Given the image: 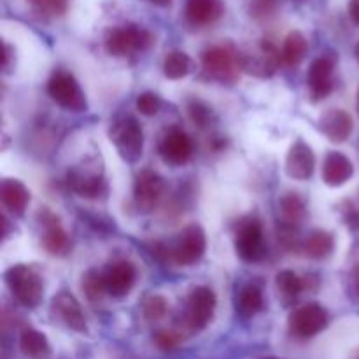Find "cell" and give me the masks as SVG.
<instances>
[{
	"label": "cell",
	"instance_id": "7",
	"mask_svg": "<svg viewBox=\"0 0 359 359\" xmlns=\"http://www.w3.org/2000/svg\"><path fill=\"white\" fill-rule=\"evenodd\" d=\"M111 140L119 156L128 163H135L142 158L144 132L135 118H125L116 123L111 130Z\"/></svg>",
	"mask_w": 359,
	"mask_h": 359
},
{
	"label": "cell",
	"instance_id": "37",
	"mask_svg": "<svg viewBox=\"0 0 359 359\" xmlns=\"http://www.w3.org/2000/svg\"><path fill=\"white\" fill-rule=\"evenodd\" d=\"M353 286H354V291L359 293V262L356 263V266H354L353 270Z\"/></svg>",
	"mask_w": 359,
	"mask_h": 359
},
{
	"label": "cell",
	"instance_id": "31",
	"mask_svg": "<svg viewBox=\"0 0 359 359\" xmlns=\"http://www.w3.org/2000/svg\"><path fill=\"white\" fill-rule=\"evenodd\" d=\"M70 0H28L32 9L42 18H60L69 9Z\"/></svg>",
	"mask_w": 359,
	"mask_h": 359
},
{
	"label": "cell",
	"instance_id": "12",
	"mask_svg": "<svg viewBox=\"0 0 359 359\" xmlns=\"http://www.w3.org/2000/svg\"><path fill=\"white\" fill-rule=\"evenodd\" d=\"M335 65L337 58L333 55H323L312 62L307 77L312 102L325 100L333 91V70H335Z\"/></svg>",
	"mask_w": 359,
	"mask_h": 359
},
{
	"label": "cell",
	"instance_id": "17",
	"mask_svg": "<svg viewBox=\"0 0 359 359\" xmlns=\"http://www.w3.org/2000/svg\"><path fill=\"white\" fill-rule=\"evenodd\" d=\"M53 309H55L56 314L62 318V321L65 323L70 330H74V332L77 333L88 332L86 318H84L81 304L76 300L74 294L69 293V291L62 290L60 293L55 294V298H53Z\"/></svg>",
	"mask_w": 359,
	"mask_h": 359
},
{
	"label": "cell",
	"instance_id": "24",
	"mask_svg": "<svg viewBox=\"0 0 359 359\" xmlns=\"http://www.w3.org/2000/svg\"><path fill=\"white\" fill-rule=\"evenodd\" d=\"M305 255L312 259H325L335 249V238L330 231L326 230H314L309 233V237L304 241Z\"/></svg>",
	"mask_w": 359,
	"mask_h": 359
},
{
	"label": "cell",
	"instance_id": "13",
	"mask_svg": "<svg viewBox=\"0 0 359 359\" xmlns=\"http://www.w3.org/2000/svg\"><path fill=\"white\" fill-rule=\"evenodd\" d=\"M39 219L44 226L42 245L51 256H67L70 252V238L67 231L60 224V217L51 210L42 209L39 212Z\"/></svg>",
	"mask_w": 359,
	"mask_h": 359
},
{
	"label": "cell",
	"instance_id": "28",
	"mask_svg": "<svg viewBox=\"0 0 359 359\" xmlns=\"http://www.w3.org/2000/svg\"><path fill=\"white\" fill-rule=\"evenodd\" d=\"M195 70V63L186 53L172 51L168 53L163 62V74L168 79H182Z\"/></svg>",
	"mask_w": 359,
	"mask_h": 359
},
{
	"label": "cell",
	"instance_id": "18",
	"mask_svg": "<svg viewBox=\"0 0 359 359\" xmlns=\"http://www.w3.org/2000/svg\"><path fill=\"white\" fill-rule=\"evenodd\" d=\"M316 168V156L312 153L311 146L302 140L291 146L286 158V172L291 179L297 181H307L312 177Z\"/></svg>",
	"mask_w": 359,
	"mask_h": 359
},
{
	"label": "cell",
	"instance_id": "30",
	"mask_svg": "<svg viewBox=\"0 0 359 359\" xmlns=\"http://www.w3.org/2000/svg\"><path fill=\"white\" fill-rule=\"evenodd\" d=\"M276 284L280 294L286 298H297L302 291H305L304 277L294 273L293 270H283V272L277 273Z\"/></svg>",
	"mask_w": 359,
	"mask_h": 359
},
{
	"label": "cell",
	"instance_id": "38",
	"mask_svg": "<svg viewBox=\"0 0 359 359\" xmlns=\"http://www.w3.org/2000/svg\"><path fill=\"white\" fill-rule=\"evenodd\" d=\"M146 2L153 4L156 7H168L172 4V0H146Z\"/></svg>",
	"mask_w": 359,
	"mask_h": 359
},
{
	"label": "cell",
	"instance_id": "27",
	"mask_svg": "<svg viewBox=\"0 0 359 359\" xmlns=\"http://www.w3.org/2000/svg\"><path fill=\"white\" fill-rule=\"evenodd\" d=\"M20 347L25 356L34 359L44 358L51 353V347H49V342L44 333L34 328H25L21 332Z\"/></svg>",
	"mask_w": 359,
	"mask_h": 359
},
{
	"label": "cell",
	"instance_id": "39",
	"mask_svg": "<svg viewBox=\"0 0 359 359\" xmlns=\"http://www.w3.org/2000/svg\"><path fill=\"white\" fill-rule=\"evenodd\" d=\"M356 58H358V62H359V42H358V46H356Z\"/></svg>",
	"mask_w": 359,
	"mask_h": 359
},
{
	"label": "cell",
	"instance_id": "42",
	"mask_svg": "<svg viewBox=\"0 0 359 359\" xmlns=\"http://www.w3.org/2000/svg\"><path fill=\"white\" fill-rule=\"evenodd\" d=\"M358 359H359V356H358Z\"/></svg>",
	"mask_w": 359,
	"mask_h": 359
},
{
	"label": "cell",
	"instance_id": "41",
	"mask_svg": "<svg viewBox=\"0 0 359 359\" xmlns=\"http://www.w3.org/2000/svg\"><path fill=\"white\" fill-rule=\"evenodd\" d=\"M358 104H359V91H358Z\"/></svg>",
	"mask_w": 359,
	"mask_h": 359
},
{
	"label": "cell",
	"instance_id": "2",
	"mask_svg": "<svg viewBox=\"0 0 359 359\" xmlns=\"http://www.w3.org/2000/svg\"><path fill=\"white\" fill-rule=\"evenodd\" d=\"M154 42L151 32L135 25H125V27H116L107 30L105 34V49L112 56H130L135 53L144 51Z\"/></svg>",
	"mask_w": 359,
	"mask_h": 359
},
{
	"label": "cell",
	"instance_id": "20",
	"mask_svg": "<svg viewBox=\"0 0 359 359\" xmlns=\"http://www.w3.org/2000/svg\"><path fill=\"white\" fill-rule=\"evenodd\" d=\"M319 126L332 142H346L353 133L354 121L349 112L342 109H330L319 118Z\"/></svg>",
	"mask_w": 359,
	"mask_h": 359
},
{
	"label": "cell",
	"instance_id": "8",
	"mask_svg": "<svg viewBox=\"0 0 359 359\" xmlns=\"http://www.w3.org/2000/svg\"><path fill=\"white\" fill-rule=\"evenodd\" d=\"M238 55H241L242 70L255 77H262V79L272 77L283 63L280 51L270 41H262L256 46V49L238 53Z\"/></svg>",
	"mask_w": 359,
	"mask_h": 359
},
{
	"label": "cell",
	"instance_id": "29",
	"mask_svg": "<svg viewBox=\"0 0 359 359\" xmlns=\"http://www.w3.org/2000/svg\"><path fill=\"white\" fill-rule=\"evenodd\" d=\"M81 287L90 302H100L105 294H109L104 272H98V270H88L83 276Z\"/></svg>",
	"mask_w": 359,
	"mask_h": 359
},
{
	"label": "cell",
	"instance_id": "6",
	"mask_svg": "<svg viewBox=\"0 0 359 359\" xmlns=\"http://www.w3.org/2000/svg\"><path fill=\"white\" fill-rule=\"evenodd\" d=\"M48 93L60 107L72 112H83L88 109L86 97L81 90L76 77L65 70H58L51 76L48 83Z\"/></svg>",
	"mask_w": 359,
	"mask_h": 359
},
{
	"label": "cell",
	"instance_id": "19",
	"mask_svg": "<svg viewBox=\"0 0 359 359\" xmlns=\"http://www.w3.org/2000/svg\"><path fill=\"white\" fill-rule=\"evenodd\" d=\"M354 175V165L346 154L330 151L323 163V181L332 188H340Z\"/></svg>",
	"mask_w": 359,
	"mask_h": 359
},
{
	"label": "cell",
	"instance_id": "25",
	"mask_svg": "<svg viewBox=\"0 0 359 359\" xmlns=\"http://www.w3.org/2000/svg\"><path fill=\"white\" fill-rule=\"evenodd\" d=\"M280 216H283V224L290 226H300L302 221L307 216V207H305L304 198L298 193H286L279 202Z\"/></svg>",
	"mask_w": 359,
	"mask_h": 359
},
{
	"label": "cell",
	"instance_id": "26",
	"mask_svg": "<svg viewBox=\"0 0 359 359\" xmlns=\"http://www.w3.org/2000/svg\"><path fill=\"white\" fill-rule=\"evenodd\" d=\"M307 39L302 32H291L286 39H284L283 49H280V56H283V63L286 67H297L300 65L302 60L307 55Z\"/></svg>",
	"mask_w": 359,
	"mask_h": 359
},
{
	"label": "cell",
	"instance_id": "21",
	"mask_svg": "<svg viewBox=\"0 0 359 359\" xmlns=\"http://www.w3.org/2000/svg\"><path fill=\"white\" fill-rule=\"evenodd\" d=\"M224 14L223 0H186V20L193 27H209Z\"/></svg>",
	"mask_w": 359,
	"mask_h": 359
},
{
	"label": "cell",
	"instance_id": "1",
	"mask_svg": "<svg viewBox=\"0 0 359 359\" xmlns=\"http://www.w3.org/2000/svg\"><path fill=\"white\" fill-rule=\"evenodd\" d=\"M6 284L18 302L27 309H35L44 298V284L41 276L28 265H14L4 273Z\"/></svg>",
	"mask_w": 359,
	"mask_h": 359
},
{
	"label": "cell",
	"instance_id": "40",
	"mask_svg": "<svg viewBox=\"0 0 359 359\" xmlns=\"http://www.w3.org/2000/svg\"><path fill=\"white\" fill-rule=\"evenodd\" d=\"M263 359H280V358H273V356H270V358H263Z\"/></svg>",
	"mask_w": 359,
	"mask_h": 359
},
{
	"label": "cell",
	"instance_id": "10",
	"mask_svg": "<svg viewBox=\"0 0 359 359\" xmlns=\"http://www.w3.org/2000/svg\"><path fill=\"white\" fill-rule=\"evenodd\" d=\"M328 326V312L319 304L302 305L290 316V332L298 339H312Z\"/></svg>",
	"mask_w": 359,
	"mask_h": 359
},
{
	"label": "cell",
	"instance_id": "36",
	"mask_svg": "<svg viewBox=\"0 0 359 359\" xmlns=\"http://www.w3.org/2000/svg\"><path fill=\"white\" fill-rule=\"evenodd\" d=\"M349 16L354 23L359 25V0H351L349 2Z\"/></svg>",
	"mask_w": 359,
	"mask_h": 359
},
{
	"label": "cell",
	"instance_id": "3",
	"mask_svg": "<svg viewBox=\"0 0 359 359\" xmlns=\"http://www.w3.org/2000/svg\"><path fill=\"white\" fill-rule=\"evenodd\" d=\"M207 237L200 224H189L179 233L172 245H167V258L182 266L200 262L205 255Z\"/></svg>",
	"mask_w": 359,
	"mask_h": 359
},
{
	"label": "cell",
	"instance_id": "9",
	"mask_svg": "<svg viewBox=\"0 0 359 359\" xmlns=\"http://www.w3.org/2000/svg\"><path fill=\"white\" fill-rule=\"evenodd\" d=\"M217 298L214 291L207 286H198L191 291L188 298V309H186V326L191 332H200L207 328L214 318Z\"/></svg>",
	"mask_w": 359,
	"mask_h": 359
},
{
	"label": "cell",
	"instance_id": "32",
	"mask_svg": "<svg viewBox=\"0 0 359 359\" xmlns=\"http://www.w3.org/2000/svg\"><path fill=\"white\" fill-rule=\"evenodd\" d=\"M142 312L149 321H160L167 316L168 302L161 294H147L142 300Z\"/></svg>",
	"mask_w": 359,
	"mask_h": 359
},
{
	"label": "cell",
	"instance_id": "5",
	"mask_svg": "<svg viewBox=\"0 0 359 359\" xmlns=\"http://www.w3.org/2000/svg\"><path fill=\"white\" fill-rule=\"evenodd\" d=\"M235 251L244 262L259 263L266 256V244L263 228L256 217H245L235 231Z\"/></svg>",
	"mask_w": 359,
	"mask_h": 359
},
{
	"label": "cell",
	"instance_id": "23",
	"mask_svg": "<svg viewBox=\"0 0 359 359\" xmlns=\"http://www.w3.org/2000/svg\"><path fill=\"white\" fill-rule=\"evenodd\" d=\"M235 307H237V312L241 318H255V316L258 314V312H262L263 307H265V298H263L262 290H259L258 286H255V284L244 286L238 291Z\"/></svg>",
	"mask_w": 359,
	"mask_h": 359
},
{
	"label": "cell",
	"instance_id": "22",
	"mask_svg": "<svg viewBox=\"0 0 359 359\" xmlns=\"http://www.w3.org/2000/svg\"><path fill=\"white\" fill-rule=\"evenodd\" d=\"M0 198L4 207L14 216H23L30 203V191L18 179H4L0 184Z\"/></svg>",
	"mask_w": 359,
	"mask_h": 359
},
{
	"label": "cell",
	"instance_id": "33",
	"mask_svg": "<svg viewBox=\"0 0 359 359\" xmlns=\"http://www.w3.org/2000/svg\"><path fill=\"white\" fill-rule=\"evenodd\" d=\"M188 111L191 121L195 123L196 126H200V128H205V126H209L210 121H212V111H210L203 102L191 100L188 105Z\"/></svg>",
	"mask_w": 359,
	"mask_h": 359
},
{
	"label": "cell",
	"instance_id": "35",
	"mask_svg": "<svg viewBox=\"0 0 359 359\" xmlns=\"http://www.w3.org/2000/svg\"><path fill=\"white\" fill-rule=\"evenodd\" d=\"M182 342L181 333L168 332V330H161L154 335V344L160 347L161 351H174L175 347H179V344Z\"/></svg>",
	"mask_w": 359,
	"mask_h": 359
},
{
	"label": "cell",
	"instance_id": "11",
	"mask_svg": "<svg viewBox=\"0 0 359 359\" xmlns=\"http://www.w3.org/2000/svg\"><path fill=\"white\" fill-rule=\"evenodd\" d=\"M165 189V179L160 174L153 170H142L135 179V186H133V200L139 209V212L147 214L154 210L163 198Z\"/></svg>",
	"mask_w": 359,
	"mask_h": 359
},
{
	"label": "cell",
	"instance_id": "15",
	"mask_svg": "<svg viewBox=\"0 0 359 359\" xmlns=\"http://www.w3.org/2000/svg\"><path fill=\"white\" fill-rule=\"evenodd\" d=\"M160 154L170 165L188 163L193 154V140L182 130H168L160 142Z\"/></svg>",
	"mask_w": 359,
	"mask_h": 359
},
{
	"label": "cell",
	"instance_id": "16",
	"mask_svg": "<svg viewBox=\"0 0 359 359\" xmlns=\"http://www.w3.org/2000/svg\"><path fill=\"white\" fill-rule=\"evenodd\" d=\"M104 276L107 293L114 298H123L132 291L137 279V270L133 263L126 262V259H118L105 269Z\"/></svg>",
	"mask_w": 359,
	"mask_h": 359
},
{
	"label": "cell",
	"instance_id": "34",
	"mask_svg": "<svg viewBox=\"0 0 359 359\" xmlns=\"http://www.w3.org/2000/svg\"><path fill=\"white\" fill-rule=\"evenodd\" d=\"M161 107V100L156 93L153 91H144L137 98V109L140 111V114L144 116H156L158 111Z\"/></svg>",
	"mask_w": 359,
	"mask_h": 359
},
{
	"label": "cell",
	"instance_id": "4",
	"mask_svg": "<svg viewBox=\"0 0 359 359\" xmlns=\"http://www.w3.org/2000/svg\"><path fill=\"white\" fill-rule=\"evenodd\" d=\"M203 72L219 83H233L241 74V55L230 46H214L202 55Z\"/></svg>",
	"mask_w": 359,
	"mask_h": 359
},
{
	"label": "cell",
	"instance_id": "14",
	"mask_svg": "<svg viewBox=\"0 0 359 359\" xmlns=\"http://www.w3.org/2000/svg\"><path fill=\"white\" fill-rule=\"evenodd\" d=\"M67 186L79 196L90 200L105 198L109 191L107 181L104 179L102 172L70 170L67 174Z\"/></svg>",
	"mask_w": 359,
	"mask_h": 359
}]
</instances>
